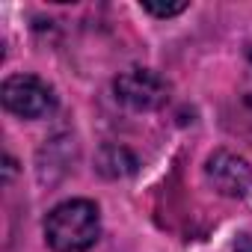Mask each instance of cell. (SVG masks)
Masks as SVG:
<instances>
[{
  "label": "cell",
  "instance_id": "obj_1",
  "mask_svg": "<svg viewBox=\"0 0 252 252\" xmlns=\"http://www.w3.org/2000/svg\"><path fill=\"white\" fill-rule=\"evenodd\" d=\"M101 237V214L89 199H68L45 217V240L54 252H86Z\"/></svg>",
  "mask_w": 252,
  "mask_h": 252
},
{
  "label": "cell",
  "instance_id": "obj_2",
  "mask_svg": "<svg viewBox=\"0 0 252 252\" xmlns=\"http://www.w3.org/2000/svg\"><path fill=\"white\" fill-rule=\"evenodd\" d=\"M0 98H3V107L21 119H42L57 107L54 89L39 80L36 74H12L3 80L0 86Z\"/></svg>",
  "mask_w": 252,
  "mask_h": 252
},
{
  "label": "cell",
  "instance_id": "obj_3",
  "mask_svg": "<svg viewBox=\"0 0 252 252\" xmlns=\"http://www.w3.org/2000/svg\"><path fill=\"white\" fill-rule=\"evenodd\" d=\"M205 175H208V181L214 184V190L220 196H228V199L252 196V166L243 158H237L225 149H220L208 158Z\"/></svg>",
  "mask_w": 252,
  "mask_h": 252
},
{
  "label": "cell",
  "instance_id": "obj_4",
  "mask_svg": "<svg viewBox=\"0 0 252 252\" xmlns=\"http://www.w3.org/2000/svg\"><path fill=\"white\" fill-rule=\"evenodd\" d=\"M116 98L131 110H155L166 98V83L149 68H128L116 77Z\"/></svg>",
  "mask_w": 252,
  "mask_h": 252
},
{
  "label": "cell",
  "instance_id": "obj_5",
  "mask_svg": "<svg viewBox=\"0 0 252 252\" xmlns=\"http://www.w3.org/2000/svg\"><path fill=\"white\" fill-rule=\"evenodd\" d=\"M143 9L155 18H175L187 9V3H166V6H155V3H143Z\"/></svg>",
  "mask_w": 252,
  "mask_h": 252
},
{
  "label": "cell",
  "instance_id": "obj_6",
  "mask_svg": "<svg viewBox=\"0 0 252 252\" xmlns=\"http://www.w3.org/2000/svg\"><path fill=\"white\" fill-rule=\"evenodd\" d=\"M234 252H252V237H249V234H243V237L234 243Z\"/></svg>",
  "mask_w": 252,
  "mask_h": 252
}]
</instances>
